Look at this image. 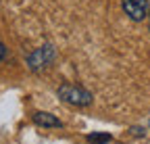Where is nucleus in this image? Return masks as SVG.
I'll return each instance as SVG.
<instances>
[{"label":"nucleus","mask_w":150,"mask_h":144,"mask_svg":"<svg viewBox=\"0 0 150 144\" xmlns=\"http://www.w3.org/2000/svg\"><path fill=\"white\" fill-rule=\"evenodd\" d=\"M59 98L67 104H73V106H90L92 104V92H88L86 88L77 86V84H61L59 90H56Z\"/></svg>","instance_id":"f257e3e1"},{"label":"nucleus","mask_w":150,"mask_h":144,"mask_svg":"<svg viewBox=\"0 0 150 144\" xmlns=\"http://www.w3.org/2000/svg\"><path fill=\"white\" fill-rule=\"evenodd\" d=\"M54 59H56L54 46H52V44H44V46H40V48H35L31 55H27L25 63H27V67H29L31 71L40 73V71L48 69V67L54 63Z\"/></svg>","instance_id":"f03ea898"},{"label":"nucleus","mask_w":150,"mask_h":144,"mask_svg":"<svg viewBox=\"0 0 150 144\" xmlns=\"http://www.w3.org/2000/svg\"><path fill=\"white\" fill-rule=\"evenodd\" d=\"M123 11L131 21H144L150 11V0H123Z\"/></svg>","instance_id":"7ed1b4c3"},{"label":"nucleus","mask_w":150,"mask_h":144,"mask_svg":"<svg viewBox=\"0 0 150 144\" xmlns=\"http://www.w3.org/2000/svg\"><path fill=\"white\" fill-rule=\"evenodd\" d=\"M31 119H33L35 125H40V128H63V121L56 115L46 113V111H35L31 115Z\"/></svg>","instance_id":"20e7f679"},{"label":"nucleus","mask_w":150,"mask_h":144,"mask_svg":"<svg viewBox=\"0 0 150 144\" xmlns=\"http://www.w3.org/2000/svg\"><path fill=\"white\" fill-rule=\"evenodd\" d=\"M110 140H112V136L110 134H102V132H94V134H88L86 136V142L88 144H106Z\"/></svg>","instance_id":"39448f33"},{"label":"nucleus","mask_w":150,"mask_h":144,"mask_svg":"<svg viewBox=\"0 0 150 144\" xmlns=\"http://www.w3.org/2000/svg\"><path fill=\"white\" fill-rule=\"evenodd\" d=\"M6 59V46L2 44V42H0V63H2Z\"/></svg>","instance_id":"423d86ee"},{"label":"nucleus","mask_w":150,"mask_h":144,"mask_svg":"<svg viewBox=\"0 0 150 144\" xmlns=\"http://www.w3.org/2000/svg\"><path fill=\"white\" fill-rule=\"evenodd\" d=\"M131 134L134 136H144V130L142 128H131Z\"/></svg>","instance_id":"0eeeda50"},{"label":"nucleus","mask_w":150,"mask_h":144,"mask_svg":"<svg viewBox=\"0 0 150 144\" xmlns=\"http://www.w3.org/2000/svg\"><path fill=\"white\" fill-rule=\"evenodd\" d=\"M148 29H150V11H148Z\"/></svg>","instance_id":"6e6552de"},{"label":"nucleus","mask_w":150,"mask_h":144,"mask_svg":"<svg viewBox=\"0 0 150 144\" xmlns=\"http://www.w3.org/2000/svg\"><path fill=\"white\" fill-rule=\"evenodd\" d=\"M148 125H150V123H148Z\"/></svg>","instance_id":"1a4fd4ad"}]
</instances>
